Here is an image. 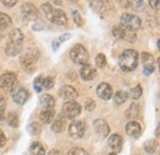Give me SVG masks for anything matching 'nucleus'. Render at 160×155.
<instances>
[{"label":"nucleus","instance_id":"1","mask_svg":"<svg viewBox=\"0 0 160 155\" xmlns=\"http://www.w3.org/2000/svg\"><path fill=\"white\" fill-rule=\"evenodd\" d=\"M138 60H139V56L135 49H126L120 56L118 64L123 72H133L137 68V65H138Z\"/></svg>","mask_w":160,"mask_h":155},{"label":"nucleus","instance_id":"2","mask_svg":"<svg viewBox=\"0 0 160 155\" xmlns=\"http://www.w3.org/2000/svg\"><path fill=\"white\" fill-rule=\"evenodd\" d=\"M70 59L73 63L79 64V65H89V52L87 49L81 46V44H75V46L72 47L70 52H69Z\"/></svg>","mask_w":160,"mask_h":155},{"label":"nucleus","instance_id":"3","mask_svg":"<svg viewBox=\"0 0 160 155\" xmlns=\"http://www.w3.org/2000/svg\"><path fill=\"white\" fill-rule=\"evenodd\" d=\"M141 26H142V20L137 15L126 12L121 16V27H123L128 31L135 32L137 30L141 29Z\"/></svg>","mask_w":160,"mask_h":155},{"label":"nucleus","instance_id":"4","mask_svg":"<svg viewBox=\"0 0 160 155\" xmlns=\"http://www.w3.org/2000/svg\"><path fill=\"white\" fill-rule=\"evenodd\" d=\"M17 84H19V80L15 73L8 72V73H4L3 75H0V87L6 93H14Z\"/></svg>","mask_w":160,"mask_h":155},{"label":"nucleus","instance_id":"5","mask_svg":"<svg viewBox=\"0 0 160 155\" xmlns=\"http://www.w3.org/2000/svg\"><path fill=\"white\" fill-rule=\"evenodd\" d=\"M81 113V106L75 101H68L62 107V115L68 120H75Z\"/></svg>","mask_w":160,"mask_h":155},{"label":"nucleus","instance_id":"6","mask_svg":"<svg viewBox=\"0 0 160 155\" xmlns=\"http://www.w3.org/2000/svg\"><path fill=\"white\" fill-rule=\"evenodd\" d=\"M68 132H69V136L73 139H80L85 136L86 124L83 121H74L68 127Z\"/></svg>","mask_w":160,"mask_h":155},{"label":"nucleus","instance_id":"7","mask_svg":"<svg viewBox=\"0 0 160 155\" xmlns=\"http://www.w3.org/2000/svg\"><path fill=\"white\" fill-rule=\"evenodd\" d=\"M37 57L38 54H35V52H26L21 56V65L26 72L31 73L35 70L36 68V62H37Z\"/></svg>","mask_w":160,"mask_h":155},{"label":"nucleus","instance_id":"8","mask_svg":"<svg viewBox=\"0 0 160 155\" xmlns=\"http://www.w3.org/2000/svg\"><path fill=\"white\" fill-rule=\"evenodd\" d=\"M112 32H113V36H115L116 38H121V39H124L127 42H134L137 39V33L135 32L128 31V30H126L121 26L113 27Z\"/></svg>","mask_w":160,"mask_h":155},{"label":"nucleus","instance_id":"9","mask_svg":"<svg viewBox=\"0 0 160 155\" xmlns=\"http://www.w3.org/2000/svg\"><path fill=\"white\" fill-rule=\"evenodd\" d=\"M21 14H22V17H24L25 20H29V21L36 20L38 17V10L31 3L22 4V6H21Z\"/></svg>","mask_w":160,"mask_h":155},{"label":"nucleus","instance_id":"10","mask_svg":"<svg viewBox=\"0 0 160 155\" xmlns=\"http://www.w3.org/2000/svg\"><path fill=\"white\" fill-rule=\"evenodd\" d=\"M58 94L63 100H66V101H74L78 96V91L70 85H63L59 89Z\"/></svg>","mask_w":160,"mask_h":155},{"label":"nucleus","instance_id":"11","mask_svg":"<svg viewBox=\"0 0 160 155\" xmlns=\"http://www.w3.org/2000/svg\"><path fill=\"white\" fill-rule=\"evenodd\" d=\"M94 128H95V132L101 138H106L110 134V127L107 122L102 118H97L94 121Z\"/></svg>","mask_w":160,"mask_h":155},{"label":"nucleus","instance_id":"12","mask_svg":"<svg viewBox=\"0 0 160 155\" xmlns=\"http://www.w3.org/2000/svg\"><path fill=\"white\" fill-rule=\"evenodd\" d=\"M96 94L102 100H110L112 97L113 91H112V87L107 83H100L96 87Z\"/></svg>","mask_w":160,"mask_h":155},{"label":"nucleus","instance_id":"13","mask_svg":"<svg viewBox=\"0 0 160 155\" xmlns=\"http://www.w3.org/2000/svg\"><path fill=\"white\" fill-rule=\"evenodd\" d=\"M126 132H127V134L132 138H139L141 134H142V127L138 122L131 121L126 126Z\"/></svg>","mask_w":160,"mask_h":155},{"label":"nucleus","instance_id":"14","mask_svg":"<svg viewBox=\"0 0 160 155\" xmlns=\"http://www.w3.org/2000/svg\"><path fill=\"white\" fill-rule=\"evenodd\" d=\"M49 21H52L53 24H56L58 26H64V25L68 24V17H66V15H65V12L63 10L54 9Z\"/></svg>","mask_w":160,"mask_h":155},{"label":"nucleus","instance_id":"15","mask_svg":"<svg viewBox=\"0 0 160 155\" xmlns=\"http://www.w3.org/2000/svg\"><path fill=\"white\" fill-rule=\"evenodd\" d=\"M12 99L16 103L19 105H24L27 102V100L30 99V93L27 89H24V87H20L19 90H16L12 95Z\"/></svg>","mask_w":160,"mask_h":155},{"label":"nucleus","instance_id":"16","mask_svg":"<svg viewBox=\"0 0 160 155\" xmlns=\"http://www.w3.org/2000/svg\"><path fill=\"white\" fill-rule=\"evenodd\" d=\"M108 145L113 151H121L123 145V139L120 134H112L108 139Z\"/></svg>","mask_w":160,"mask_h":155},{"label":"nucleus","instance_id":"17","mask_svg":"<svg viewBox=\"0 0 160 155\" xmlns=\"http://www.w3.org/2000/svg\"><path fill=\"white\" fill-rule=\"evenodd\" d=\"M79 74H80L81 79L85 80V81L93 80V79L96 76V72H95V69L93 68V66H90V65H84V66H81V69H80Z\"/></svg>","mask_w":160,"mask_h":155},{"label":"nucleus","instance_id":"18","mask_svg":"<svg viewBox=\"0 0 160 155\" xmlns=\"http://www.w3.org/2000/svg\"><path fill=\"white\" fill-rule=\"evenodd\" d=\"M39 103H41V106L43 107V110H54V106H56L54 99H53L51 95H48V94L41 95V97H39Z\"/></svg>","mask_w":160,"mask_h":155},{"label":"nucleus","instance_id":"19","mask_svg":"<svg viewBox=\"0 0 160 155\" xmlns=\"http://www.w3.org/2000/svg\"><path fill=\"white\" fill-rule=\"evenodd\" d=\"M9 42L11 43H16V44H22L24 42V33L21 30L15 29L9 33Z\"/></svg>","mask_w":160,"mask_h":155},{"label":"nucleus","instance_id":"20","mask_svg":"<svg viewBox=\"0 0 160 155\" xmlns=\"http://www.w3.org/2000/svg\"><path fill=\"white\" fill-rule=\"evenodd\" d=\"M21 49H22V44H16V43H11V42H8L6 47H5V52L10 57L19 54L21 52Z\"/></svg>","mask_w":160,"mask_h":155},{"label":"nucleus","instance_id":"21","mask_svg":"<svg viewBox=\"0 0 160 155\" xmlns=\"http://www.w3.org/2000/svg\"><path fill=\"white\" fill-rule=\"evenodd\" d=\"M11 26V19L9 15L0 12V33H4Z\"/></svg>","mask_w":160,"mask_h":155},{"label":"nucleus","instance_id":"22","mask_svg":"<svg viewBox=\"0 0 160 155\" xmlns=\"http://www.w3.org/2000/svg\"><path fill=\"white\" fill-rule=\"evenodd\" d=\"M53 118H54V110H43L39 113L41 122H43L46 124L53 122Z\"/></svg>","mask_w":160,"mask_h":155},{"label":"nucleus","instance_id":"23","mask_svg":"<svg viewBox=\"0 0 160 155\" xmlns=\"http://www.w3.org/2000/svg\"><path fill=\"white\" fill-rule=\"evenodd\" d=\"M30 151L32 155H46V149L44 147L38 143V142H33L30 147Z\"/></svg>","mask_w":160,"mask_h":155},{"label":"nucleus","instance_id":"24","mask_svg":"<svg viewBox=\"0 0 160 155\" xmlns=\"http://www.w3.org/2000/svg\"><path fill=\"white\" fill-rule=\"evenodd\" d=\"M126 116H127L128 118H132V120L134 121V118H137V117L139 116V106L137 105L135 102H134V103H132V105H131V107L127 110Z\"/></svg>","mask_w":160,"mask_h":155},{"label":"nucleus","instance_id":"25","mask_svg":"<svg viewBox=\"0 0 160 155\" xmlns=\"http://www.w3.org/2000/svg\"><path fill=\"white\" fill-rule=\"evenodd\" d=\"M51 128H52V130H53L54 133H60V132H63V129L65 128V121H64L62 117H59V118H57L56 121H53Z\"/></svg>","mask_w":160,"mask_h":155},{"label":"nucleus","instance_id":"26","mask_svg":"<svg viewBox=\"0 0 160 155\" xmlns=\"http://www.w3.org/2000/svg\"><path fill=\"white\" fill-rule=\"evenodd\" d=\"M127 99H128V94L126 91L120 90L115 94V96H113V102H115L116 105H122L127 101Z\"/></svg>","mask_w":160,"mask_h":155},{"label":"nucleus","instance_id":"27","mask_svg":"<svg viewBox=\"0 0 160 155\" xmlns=\"http://www.w3.org/2000/svg\"><path fill=\"white\" fill-rule=\"evenodd\" d=\"M142 62H143V65L144 68L147 66H154V57L150 54V53H142Z\"/></svg>","mask_w":160,"mask_h":155},{"label":"nucleus","instance_id":"28","mask_svg":"<svg viewBox=\"0 0 160 155\" xmlns=\"http://www.w3.org/2000/svg\"><path fill=\"white\" fill-rule=\"evenodd\" d=\"M27 129H29L31 136H38L41 133V130H42V127H41V124L38 122H32V123L29 124Z\"/></svg>","mask_w":160,"mask_h":155},{"label":"nucleus","instance_id":"29","mask_svg":"<svg viewBox=\"0 0 160 155\" xmlns=\"http://www.w3.org/2000/svg\"><path fill=\"white\" fill-rule=\"evenodd\" d=\"M129 96H131L132 100H138V99L142 96V87H141L139 85H137V86H134L133 89H131Z\"/></svg>","mask_w":160,"mask_h":155},{"label":"nucleus","instance_id":"30","mask_svg":"<svg viewBox=\"0 0 160 155\" xmlns=\"http://www.w3.org/2000/svg\"><path fill=\"white\" fill-rule=\"evenodd\" d=\"M41 8H42V10H43L46 17H47L48 20H51V16H52V14H53V11H54V8H53L49 3H43Z\"/></svg>","mask_w":160,"mask_h":155},{"label":"nucleus","instance_id":"31","mask_svg":"<svg viewBox=\"0 0 160 155\" xmlns=\"http://www.w3.org/2000/svg\"><path fill=\"white\" fill-rule=\"evenodd\" d=\"M156 147H158L156 140L150 139V140H148V142L144 144V150H145L147 153H149V154H154L155 150H156Z\"/></svg>","mask_w":160,"mask_h":155},{"label":"nucleus","instance_id":"32","mask_svg":"<svg viewBox=\"0 0 160 155\" xmlns=\"http://www.w3.org/2000/svg\"><path fill=\"white\" fill-rule=\"evenodd\" d=\"M54 86V80L53 78L51 76H46V78H42V90L46 89V90H49Z\"/></svg>","mask_w":160,"mask_h":155},{"label":"nucleus","instance_id":"33","mask_svg":"<svg viewBox=\"0 0 160 155\" xmlns=\"http://www.w3.org/2000/svg\"><path fill=\"white\" fill-rule=\"evenodd\" d=\"M96 66L100 68V69H105L107 66V60H106L105 54H102V53L97 54V57H96Z\"/></svg>","mask_w":160,"mask_h":155},{"label":"nucleus","instance_id":"34","mask_svg":"<svg viewBox=\"0 0 160 155\" xmlns=\"http://www.w3.org/2000/svg\"><path fill=\"white\" fill-rule=\"evenodd\" d=\"M8 123L11 126V127H17L19 126V117L15 112H10L8 115Z\"/></svg>","mask_w":160,"mask_h":155},{"label":"nucleus","instance_id":"35","mask_svg":"<svg viewBox=\"0 0 160 155\" xmlns=\"http://www.w3.org/2000/svg\"><path fill=\"white\" fill-rule=\"evenodd\" d=\"M68 155H89V153L83 149V148H79V147H75V148H72L68 151Z\"/></svg>","mask_w":160,"mask_h":155},{"label":"nucleus","instance_id":"36","mask_svg":"<svg viewBox=\"0 0 160 155\" xmlns=\"http://www.w3.org/2000/svg\"><path fill=\"white\" fill-rule=\"evenodd\" d=\"M42 78L43 76H37L33 81V87L37 93H41L42 91Z\"/></svg>","mask_w":160,"mask_h":155},{"label":"nucleus","instance_id":"37","mask_svg":"<svg viewBox=\"0 0 160 155\" xmlns=\"http://www.w3.org/2000/svg\"><path fill=\"white\" fill-rule=\"evenodd\" d=\"M95 102H94V100H91V99H86L85 100V110L86 111H93L94 108H95Z\"/></svg>","mask_w":160,"mask_h":155},{"label":"nucleus","instance_id":"38","mask_svg":"<svg viewBox=\"0 0 160 155\" xmlns=\"http://www.w3.org/2000/svg\"><path fill=\"white\" fill-rule=\"evenodd\" d=\"M73 17H74V21H75V24L78 25V26H83V19H81V16H80V14L78 12V11H73Z\"/></svg>","mask_w":160,"mask_h":155},{"label":"nucleus","instance_id":"39","mask_svg":"<svg viewBox=\"0 0 160 155\" xmlns=\"http://www.w3.org/2000/svg\"><path fill=\"white\" fill-rule=\"evenodd\" d=\"M5 144H6V137H5V134H4V132L0 129V148L4 147Z\"/></svg>","mask_w":160,"mask_h":155},{"label":"nucleus","instance_id":"40","mask_svg":"<svg viewBox=\"0 0 160 155\" xmlns=\"http://www.w3.org/2000/svg\"><path fill=\"white\" fill-rule=\"evenodd\" d=\"M154 70H155L154 66H147V68H143V73L145 75H150L151 73H154Z\"/></svg>","mask_w":160,"mask_h":155},{"label":"nucleus","instance_id":"41","mask_svg":"<svg viewBox=\"0 0 160 155\" xmlns=\"http://www.w3.org/2000/svg\"><path fill=\"white\" fill-rule=\"evenodd\" d=\"M5 105H6V99H5L4 96H2V95H0V107L5 108Z\"/></svg>","mask_w":160,"mask_h":155},{"label":"nucleus","instance_id":"42","mask_svg":"<svg viewBox=\"0 0 160 155\" xmlns=\"http://www.w3.org/2000/svg\"><path fill=\"white\" fill-rule=\"evenodd\" d=\"M59 46H60V42L57 39V41H53V44H52V47H53V49L54 51H57L58 48H59Z\"/></svg>","mask_w":160,"mask_h":155},{"label":"nucleus","instance_id":"43","mask_svg":"<svg viewBox=\"0 0 160 155\" xmlns=\"http://www.w3.org/2000/svg\"><path fill=\"white\" fill-rule=\"evenodd\" d=\"M48 155H64L63 153H60L59 150H56V149H53V150H51L49 153H48Z\"/></svg>","mask_w":160,"mask_h":155},{"label":"nucleus","instance_id":"44","mask_svg":"<svg viewBox=\"0 0 160 155\" xmlns=\"http://www.w3.org/2000/svg\"><path fill=\"white\" fill-rule=\"evenodd\" d=\"M5 118V108L0 107V121H3Z\"/></svg>","mask_w":160,"mask_h":155},{"label":"nucleus","instance_id":"45","mask_svg":"<svg viewBox=\"0 0 160 155\" xmlns=\"http://www.w3.org/2000/svg\"><path fill=\"white\" fill-rule=\"evenodd\" d=\"M3 4L5 5V6H9V8H11V6H14L15 4H16V2L14 0V2H3Z\"/></svg>","mask_w":160,"mask_h":155},{"label":"nucleus","instance_id":"46","mask_svg":"<svg viewBox=\"0 0 160 155\" xmlns=\"http://www.w3.org/2000/svg\"><path fill=\"white\" fill-rule=\"evenodd\" d=\"M68 38H70V35H69V33H66V35H63V36H62V37H60V38H59L58 41H59V42H63V41L68 39Z\"/></svg>","mask_w":160,"mask_h":155},{"label":"nucleus","instance_id":"47","mask_svg":"<svg viewBox=\"0 0 160 155\" xmlns=\"http://www.w3.org/2000/svg\"><path fill=\"white\" fill-rule=\"evenodd\" d=\"M149 4H150L151 8H158L159 6V2H158V0H155V2H149Z\"/></svg>","mask_w":160,"mask_h":155},{"label":"nucleus","instance_id":"48","mask_svg":"<svg viewBox=\"0 0 160 155\" xmlns=\"http://www.w3.org/2000/svg\"><path fill=\"white\" fill-rule=\"evenodd\" d=\"M32 29H33V30H36V31H38V30H43V26H41V25H37V24H36V25H33V26H32Z\"/></svg>","mask_w":160,"mask_h":155},{"label":"nucleus","instance_id":"49","mask_svg":"<svg viewBox=\"0 0 160 155\" xmlns=\"http://www.w3.org/2000/svg\"><path fill=\"white\" fill-rule=\"evenodd\" d=\"M108 155H116V153H110Z\"/></svg>","mask_w":160,"mask_h":155}]
</instances>
